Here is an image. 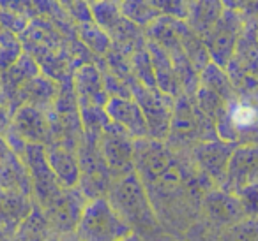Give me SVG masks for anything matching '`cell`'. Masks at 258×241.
Wrapping results in <instances>:
<instances>
[{
	"label": "cell",
	"mask_w": 258,
	"mask_h": 241,
	"mask_svg": "<svg viewBox=\"0 0 258 241\" xmlns=\"http://www.w3.org/2000/svg\"><path fill=\"white\" fill-rule=\"evenodd\" d=\"M129 232V225L104 199H97L87 206L78 225L82 241H124Z\"/></svg>",
	"instance_id": "obj_1"
},
{
	"label": "cell",
	"mask_w": 258,
	"mask_h": 241,
	"mask_svg": "<svg viewBox=\"0 0 258 241\" xmlns=\"http://www.w3.org/2000/svg\"><path fill=\"white\" fill-rule=\"evenodd\" d=\"M232 71V76L237 78V85H246L249 88L258 85V51H256V36L254 34H246L240 37L239 50L235 53L233 62L228 65Z\"/></svg>",
	"instance_id": "obj_2"
},
{
	"label": "cell",
	"mask_w": 258,
	"mask_h": 241,
	"mask_svg": "<svg viewBox=\"0 0 258 241\" xmlns=\"http://www.w3.org/2000/svg\"><path fill=\"white\" fill-rule=\"evenodd\" d=\"M230 139L235 136H258V106L249 102H232L226 111Z\"/></svg>",
	"instance_id": "obj_3"
},
{
	"label": "cell",
	"mask_w": 258,
	"mask_h": 241,
	"mask_svg": "<svg viewBox=\"0 0 258 241\" xmlns=\"http://www.w3.org/2000/svg\"><path fill=\"white\" fill-rule=\"evenodd\" d=\"M232 20L233 15H228V22H226V18L219 20L216 32L212 34L211 53L216 58V62L221 65L226 64V60H230L233 43H235V27H233Z\"/></svg>",
	"instance_id": "obj_4"
},
{
	"label": "cell",
	"mask_w": 258,
	"mask_h": 241,
	"mask_svg": "<svg viewBox=\"0 0 258 241\" xmlns=\"http://www.w3.org/2000/svg\"><path fill=\"white\" fill-rule=\"evenodd\" d=\"M108 113H110L115 120L124 124L125 127H131L135 132H145V122L140 114V109H138L135 104L125 102V100H120V99H113V100H110Z\"/></svg>",
	"instance_id": "obj_5"
},
{
	"label": "cell",
	"mask_w": 258,
	"mask_h": 241,
	"mask_svg": "<svg viewBox=\"0 0 258 241\" xmlns=\"http://www.w3.org/2000/svg\"><path fill=\"white\" fill-rule=\"evenodd\" d=\"M18 57V43L15 36L9 32L0 34V67H6L8 64L16 60Z\"/></svg>",
	"instance_id": "obj_6"
},
{
	"label": "cell",
	"mask_w": 258,
	"mask_h": 241,
	"mask_svg": "<svg viewBox=\"0 0 258 241\" xmlns=\"http://www.w3.org/2000/svg\"><path fill=\"white\" fill-rule=\"evenodd\" d=\"M124 241H138V239H137V237H131V239L127 237V239H124Z\"/></svg>",
	"instance_id": "obj_7"
}]
</instances>
